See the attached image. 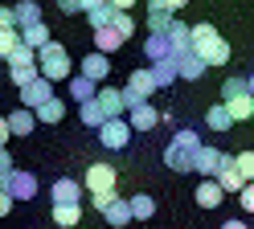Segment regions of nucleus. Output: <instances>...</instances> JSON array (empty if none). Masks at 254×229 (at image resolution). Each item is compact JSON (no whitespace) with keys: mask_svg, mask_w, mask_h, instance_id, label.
I'll list each match as a JSON object with an SVG mask.
<instances>
[{"mask_svg":"<svg viewBox=\"0 0 254 229\" xmlns=\"http://www.w3.org/2000/svg\"><path fill=\"white\" fill-rule=\"evenodd\" d=\"M221 107L230 111V119H234V123L254 119V94H250V86H246V78H242V74H230L226 82H221Z\"/></svg>","mask_w":254,"mask_h":229,"instance_id":"1","label":"nucleus"},{"mask_svg":"<svg viewBox=\"0 0 254 229\" xmlns=\"http://www.w3.org/2000/svg\"><path fill=\"white\" fill-rule=\"evenodd\" d=\"M189 29H193V54H197L205 65H226V61H230V45L221 41V33H217L209 21L189 25Z\"/></svg>","mask_w":254,"mask_h":229,"instance_id":"2","label":"nucleus"},{"mask_svg":"<svg viewBox=\"0 0 254 229\" xmlns=\"http://www.w3.org/2000/svg\"><path fill=\"white\" fill-rule=\"evenodd\" d=\"M197 147H201V135H197L193 127H181L177 135L168 139V147H164V164H168L172 172H193Z\"/></svg>","mask_w":254,"mask_h":229,"instance_id":"3","label":"nucleus"},{"mask_svg":"<svg viewBox=\"0 0 254 229\" xmlns=\"http://www.w3.org/2000/svg\"><path fill=\"white\" fill-rule=\"evenodd\" d=\"M37 74L45 82H66L70 78V49L62 41H50L37 49Z\"/></svg>","mask_w":254,"mask_h":229,"instance_id":"4","label":"nucleus"},{"mask_svg":"<svg viewBox=\"0 0 254 229\" xmlns=\"http://www.w3.org/2000/svg\"><path fill=\"white\" fill-rule=\"evenodd\" d=\"M115 184H119V172L111 168V164H90L86 168V180H82V188L90 192V201L94 209H103L111 196H115Z\"/></svg>","mask_w":254,"mask_h":229,"instance_id":"5","label":"nucleus"},{"mask_svg":"<svg viewBox=\"0 0 254 229\" xmlns=\"http://www.w3.org/2000/svg\"><path fill=\"white\" fill-rule=\"evenodd\" d=\"M152 94H156L152 70H148V65H139V70H131V78H127V86H123V98H127V107H135V103H148Z\"/></svg>","mask_w":254,"mask_h":229,"instance_id":"6","label":"nucleus"},{"mask_svg":"<svg viewBox=\"0 0 254 229\" xmlns=\"http://www.w3.org/2000/svg\"><path fill=\"white\" fill-rule=\"evenodd\" d=\"M4 192L12 196V201H37V176L25 172V168H12L4 176Z\"/></svg>","mask_w":254,"mask_h":229,"instance_id":"7","label":"nucleus"},{"mask_svg":"<svg viewBox=\"0 0 254 229\" xmlns=\"http://www.w3.org/2000/svg\"><path fill=\"white\" fill-rule=\"evenodd\" d=\"M99 139H103V147H111V152H123V147L131 143V127H127V119H107L99 127Z\"/></svg>","mask_w":254,"mask_h":229,"instance_id":"8","label":"nucleus"},{"mask_svg":"<svg viewBox=\"0 0 254 229\" xmlns=\"http://www.w3.org/2000/svg\"><path fill=\"white\" fill-rule=\"evenodd\" d=\"M94 103L103 107L107 119H123V114H127V98H123V90H115V86H99V90H94Z\"/></svg>","mask_w":254,"mask_h":229,"instance_id":"9","label":"nucleus"},{"mask_svg":"<svg viewBox=\"0 0 254 229\" xmlns=\"http://www.w3.org/2000/svg\"><path fill=\"white\" fill-rule=\"evenodd\" d=\"M99 213H103V221L111 229H127V225H131V205H127V196H111Z\"/></svg>","mask_w":254,"mask_h":229,"instance_id":"10","label":"nucleus"},{"mask_svg":"<svg viewBox=\"0 0 254 229\" xmlns=\"http://www.w3.org/2000/svg\"><path fill=\"white\" fill-rule=\"evenodd\" d=\"M45 98H54V82H45L41 74L29 82V86H21V107H25V111H37Z\"/></svg>","mask_w":254,"mask_h":229,"instance_id":"11","label":"nucleus"},{"mask_svg":"<svg viewBox=\"0 0 254 229\" xmlns=\"http://www.w3.org/2000/svg\"><path fill=\"white\" fill-rule=\"evenodd\" d=\"M156 123H160V111H156L152 103H135V107H127V127H131V131H152Z\"/></svg>","mask_w":254,"mask_h":229,"instance_id":"12","label":"nucleus"},{"mask_svg":"<svg viewBox=\"0 0 254 229\" xmlns=\"http://www.w3.org/2000/svg\"><path fill=\"white\" fill-rule=\"evenodd\" d=\"M221 164H226V152H217V147L201 143V147H197V160H193V172H201V176H217Z\"/></svg>","mask_w":254,"mask_h":229,"instance_id":"13","label":"nucleus"},{"mask_svg":"<svg viewBox=\"0 0 254 229\" xmlns=\"http://www.w3.org/2000/svg\"><path fill=\"white\" fill-rule=\"evenodd\" d=\"M78 196H82V184L70 180V176H58L54 184H50V201H54V205H74Z\"/></svg>","mask_w":254,"mask_h":229,"instance_id":"14","label":"nucleus"},{"mask_svg":"<svg viewBox=\"0 0 254 229\" xmlns=\"http://www.w3.org/2000/svg\"><path fill=\"white\" fill-rule=\"evenodd\" d=\"M107 74H111V57H107V54H99V49H94V54L82 57V78H90L94 86H99V82H107Z\"/></svg>","mask_w":254,"mask_h":229,"instance_id":"15","label":"nucleus"},{"mask_svg":"<svg viewBox=\"0 0 254 229\" xmlns=\"http://www.w3.org/2000/svg\"><path fill=\"white\" fill-rule=\"evenodd\" d=\"M172 21H177V16H172V8L164 0H148V33H168Z\"/></svg>","mask_w":254,"mask_h":229,"instance_id":"16","label":"nucleus"},{"mask_svg":"<svg viewBox=\"0 0 254 229\" xmlns=\"http://www.w3.org/2000/svg\"><path fill=\"white\" fill-rule=\"evenodd\" d=\"M168 45H172V57H181L193 49V29H189L185 21H172L168 25Z\"/></svg>","mask_w":254,"mask_h":229,"instance_id":"17","label":"nucleus"},{"mask_svg":"<svg viewBox=\"0 0 254 229\" xmlns=\"http://www.w3.org/2000/svg\"><path fill=\"white\" fill-rule=\"evenodd\" d=\"M213 180H217V188H221V192H242V188H246L242 172L234 168V156H226V164H221V172H217Z\"/></svg>","mask_w":254,"mask_h":229,"instance_id":"18","label":"nucleus"},{"mask_svg":"<svg viewBox=\"0 0 254 229\" xmlns=\"http://www.w3.org/2000/svg\"><path fill=\"white\" fill-rule=\"evenodd\" d=\"M17 33H21V45H29L33 54H37L41 45H50V41H54V37H50V25H45V21H37V25H25V29H17Z\"/></svg>","mask_w":254,"mask_h":229,"instance_id":"19","label":"nucleus"},{"mask_svg":"<svg viewBox=\"0 0 254 229\" xmlns=\"http://www.w3.org/2000/svg\"><path fill=\"white\" fill-rule=\"evenodd\" d=\"M148 70H152L156 90H164V86H172V82H177V57H160V61H152Z\"/></svg>","mask_w":254,"mask_h":229,"instance_id":"20","label":"nucleus"},{"mask_svg":"<svg viewBox=\"0 0 254 229\" xmlns=\"http://www.w3.org/2000/svg\"><path fill=\"white\" fill-rule=\"evenodd\" d=\"M205 70H209V65H205L197 54H193V49H189V54H181L177 57V78H189V82H197Z\"/></svg>","mask_w":254,"mask_h":229,"instance_id":"21","label":"nucleus"},{"mask_svg":"<svg viewBox=\"0 0 254 229\" xmlns=\"http://www.w3.org/2000/svg\"><path fill=\"white\" fill-rule=\"evenodd\" d=\"M4 119H8V131H12V135H29V131H37V114L25 111V107H17L12 114H4Z\"/></svg>","mask_w":254,"mask_h":229,"instance_id":"22","label":"nucleus"},{"mask_svg":"<svg viewBox=\"0 0 254 229\" xmlns=\"http://www.w3.org/2000/svg\"><path fill=\"white\" fill-rule=\"evenodd\" d=\"M193 196H197V205H201V209H217L221 201H226V192L217 188V180H201Z\"/></svg>","mask_w":254,"mask_h":229,"instance_id":"23","label":"nucleus"},{"mask_svg":"<svg viewBox=\"0 0 254 229\" xmlns=\"http://www.w3.org/2000/svg\"><path fill=\"white\" fill-rule=\"evenodd\" d=\"M78 221H82V201H74V205H54V225H58V229H74Z\"/></svg>","mask_w":254,"mask_h":229,"instance_id":"24","label":"nucleus"},{"mask_svg":"<svg viewBox=\"0 0 254 229\" xmlns=\"http://www.w3.org/2000/svg\"><path fill=\"white\" fill-rule=\"evenodd\" d=\"M144 54H148V61H160V57H172L168 33H148V41H144Z\"/></svg>","mask_w":254,"mask_h":229,"instance_id":"25","label":"nucleus"},{"mask_svg":"<svg viewBox=\"0 0 254 229\" xmlns=\"http://www.w3.org/2000/svg\"><path fill=\"white\" fill-rule=\"evenodd\" d=\"M123 45V37H119V33L115 29H111V25H103V29H94V49H99V54H115V49Z\"/></svg>","mask_w":254,"mask_h":229,"instance_id":"26","label":"nucleus"},{"mask_svg":"<svg viewBox=\"0 0 254 229\" xmlns=\"http://www.w3.org/2000/svg\"><path fill=\"white\" fill-rule=\"evenodd\" d=\"M33 114H37V123H62L66 119V103H62V98H45Z\"/></svg>","mask_w":254,"mask_h":229,"instance_id":"27","label":"nucleus"},{"mask_svg":"<svg viewBox=\"0 0 254 229\" xmlns=\"http://www.w3.org/2000/svg\"><path fill=\"white\" fill-rule=\"evenodd\" d=\"M127 205H131V221H148L152 213H156V201L148 192H135V196H127Z\"/></svg>","mask_w":254,"mask_h":229,"instance_id":"28","label":"nucleus"},{"mask_svg":"<svg viewBox=\"0 0 254 229\" xmlns=\"http://www.w3.org/2000/svg\"><path fill=\"white\" fill-rule=\"evenodd\" d=\"M66 82H70V94H74V103H78V107H82V103H90V98H94V90H99V86H94L90 78H82V74H74V78H66Z\"/></svg>","mask_w":254,"mask_h":229,"instance_id":"29","label":"nucleus"},{"mask_svg":"<svg viewBox=\"0 0 254 229\" xmlns=\"http://www.w3.org/2000/svg\"><path fill=\"white\" fill-rule=\"evenodd\" d=\"M12 16H17V29L37 25V21H41V4H37V0H21V4L12 8Z\"/></svg>","mask_w":254,"mask_h":229,"instance_id":"30","label":"nucleus"},{"mask_svg":"<svg viewBox=\"0 0 254 229\" xmlns=\"http://www.w3.org/2000/svg\"><path fill=\"white\" fill-rule=\"evenodd\" d=\"M205 123H209V131H234V119H230V111L221 107V103L205 111Z\"/></svg>","mask_w":254,"mask_h":229,"instance_id":"31","label":"nucleus"},{"mask_svg":"<svg viewBox=\"0 0 254 229\" xmlns=\"http://www.w3.org/2000/svg\"><path fill=\"white\" fill-rule=\"evenodd\" d=\"M78 119H82L86 127H94V131H99V127L107 123V114H103V107L90 98V103H82V107H78Z\"/></svg>","mask_w":254,"mask_h":229,"instance_id":"32","label":"nucleus"},{"mask_svg":"<svg viewBox=\"0 0 254 229\" xmlns=\"http://www.w3.org/2000/svg\"><path fill=\"white\" fill-rule=\"evenodd\" d=\"M4 61H8V70H12V65H37V54H33L29 45H17V49H12V54H8Z\"/></svg>","mask_w":254,"mask_h":229,"instance_id":"33","label":"nucleus"},{"mask_svg":"<svg viewBox=\"0 0 254 229\" xmlns=\"http://www.w3.org/2000/svg\"><path fill=\"white\" fill-rule=\"evenodd\" d=\"M8 78H12V86H29V82H33L37 78V65H12V70H8Z\"/></svg>","mask_w":254,"mask_h":229,"instance_id":"34","label":"nucleus"},{"mask_svg":"<svg viewBox=\"0 0 254 229\" xmlns=\"http://www.w3.org/2000/svg\"><path fill=\"white\" fill-rule=\"evenodd\" d=\"M234 168L242 172V180L250 184V180H254V152H238V156H234Z\"/></svg>","mask_w":254,"mask_h":229,"instance_id":"35","label":"nucleus"},{"mask_svg":"<svg viewBox=\"0 0 254 229\" xmlns=\"http://www.w3.org/2000/svg\"><path fill=\"white\" fill-rule=\"evenodd\" d=\"M111 29H115L119 37L127 41V37H131V33H135V21H131V12H115V21H111Z\"/></svg>","mask_w":254,"mask_h":229,"instance_id":"36","label":"nucleus"},{"mask_svg":"<svg viewBox=\"0 0 254 229\" xmlns=\"http://www.w3.org/2000/svg\"><path fill=\"white\" fill-rule=\"evenodd\" d=\"M86 16H90V29H103V25H111V21H115V8H111V4H103V8H90Z\"/></svg>","mask_w":254,"mask_h":229,"instance_id":"37","label":"nucleus"},{"mask_svg":"<svg viewBox=\"0 0 254 229\" xmlns=\"http://www.w3.org/2000/svg\"><path fill=\"white\" fill-rule=\"evenodd\" d=\"M17 45H21V33L17 29H0V57H8Z\"/></svg>","mask_w":254,"mask_h":229,"instance_id":"38","label":"nucleus"},{"mask_svg":"<svg viewBox=\"0 0 254 229\" xmlns=\"http://www.w3.org/2000/svg\"><path fill=\"white\" fill-rule=\"evenodd\" d=\"M12 172V156H8V147H0V188H4V176Z\"/></svg>","mask_w":254,"mask_h":229,"instance_id":"39","label":"nucleus"},{"mask_svg":"<svg viewBox=\"0 0 254 229\" xmlns=\"http://www.w3.org/2000/svg\"><path fill=\"white\" fill-rule=\"evenodd\" d=\"M238 201H242V209H246V213H254V180H250L242 192H238Z\"/></svg>","mask_w":254,"mask_h":229,"instance_id":"40","label":"nucleus"},{"mask_svg":"<svg viewBox=\"0 0 254 229\" xmlns=\"http://www.w3.org/2000/svg\"><path fill=\"white\" fill-rule=\"evenodd\" d=\"M58 8L66 12V16H74V12H86V8H82V0H58Z\"/></svg>","mask_w":254,"mask_h":229,"instance_id":"41","label":"nucleus"},{"mask_svg":"<svg viewBox=\"0 0 254 229\" xmlns=\"http://www.w3.org/2000/svg\"><path fill=\"white\" fill-rule=\"evenodd\" d=\"M12 205H17V201H12V196L0 188V217H8V213H12Z\"/></svg>","mask_w":254,"mask_h":229,"instance_id":"42","label":"nucleus"},{"mask_svg":"<svg viewBox=\"0 0 254 229\" xmlns=\"http://www.w3.org/2000/svg\"><path fill=\"white\" fill-rule=\"evenodd\" d=\"M0 29H17V16H12V8H0Z\"/></svg>","mask_w":254,"mask_h":229,"instance_id":"43","label":"nucleus"},{"mask_svg":"<svg viewBox=\"0 0 254 229\" xmlns=\"http://www.w3.org/2000/svg\"><path fill=\"white\" fill-rule=\"evenodd\" d=\"M107 4L115 8V12H127V8H135V0H107Z\"/></svg>","mask_w":254,"mask_h":229,"instance_id":"44","label":"nucleus"},{"mask_svg":"<svg viewBox=\"0 0 254 229\" xmlns=\"http://www.w3.org/2000/svg\"><path fill=\"white\" fill-rule=\"evenodd\" d=\"M8 135H12V131H8V119H4V114H0V147L8 143Z\"/></svg>","mask_w":254,"mask_h":229,"instance_id":"45","label":"nucleus"},{"mask_svg":"<svg viewBox=\"0 0 254 229\" xmlns=\"http://www.w3.org/2000/svg\"><path fill=\"white\" fill-rule=\"evenodd\" d=\"M103 4H107V0H82V8H86V12H90V8H103Z\"/></svg>","mask_w":254,"mask_h":229,"instance_id":"46","label":"nucleus"},{"mask_svg":"<svg viewBox=\"0 0 254 229\" xmlns=\"http://www.w3.org/2000/svg\"><path fill=\"white\" fill-rule=\"evenodd\" d=\"M221 229H250V225H246V221H226Z\"/></svg>","mask_w":254,"mask_h":229,"instance_id":"47","label":"nucleus"},{"mask_svg":"<svg viewBox=\"0 0 254 229\" xmlns=\"http://www.w3.org/2000/svg\"><path fill=\"white\" fill-rule=\"evenodd\" d=\"M164 4H168L172 12H177V8H185V4H189V0H164Z\"/></svg>","mask_w":254,"mask_h":229,"instance_id":"48","label":"nucleus"},{"mask_svg":"<svg viewBox=\"0 0 254 229\" xmlns=\"http://www.w3.org/2000/svg\"><path fill=\"white\" fill-rule=\"evenodd\" d=\"M246 86H250V94H254V74H250V78H246Z\"/></svg>","mask_w":254,"mask_h":229,"instance_id":"49","label":"nucleus"},{"mask_svg":"<svg viewBox=\"0 0 254 229\" xmlns=\"http://www.w3.org/2000/svg\"><path fill=\"white\" fill-rule=\"evenodd\" d=\"M103 229H111V225H103Z\"/></svg>","mask_w":254,"mask_h":229,"instance_id":"50","label":"nucleus"}]
</instances>
